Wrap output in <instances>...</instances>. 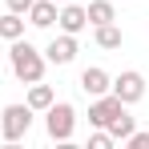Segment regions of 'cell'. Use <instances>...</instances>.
Instances as JSON below:
<instances>
[{"label": "cell", "mask_w": 149, "mask_h": 149, "mask_svg": "<svg viewBox=\"0 0 149 149\" xmlns=\"http://www.w3.org/2000/svg\"><path fill=\"white\" fill-rule=\"evenodd\" d=\"M45 61H49V65H73V61H77V36H73V32L52 36L49 49H45Z\"/></svg>", "instance_id": "obj_5"}, {"label": "cell", "mask_w": 149, "mask_h": 149, "mask_svg": "<svg viewBox=\"0 0 149 149\" xmlns=\"http://www.w3.org/2000/svg\"><path fill=\"white\" fill-rule=\"evenodd\" d=\"M105 129H109V137H113V141H125V137H129L137 125H133V117H129V109H121V113H117L113 121L105 125Z\"/></svg>", "instance_id": "obj_14"}, {"label": "cell", "mask_w": 149, "mask_h": 149, "mask_svg": "<svg viewBox=\"0 0 149 149\" xmlns=\"http://www.w3.org/2000/svg\"><path fill=\"white\" fill-rule=\"evenodd\" d=\"M121 109H129V105H121V101L113 97V93H105V97H93V105H89V125H97V129H105V125L113 121Z\"/></svg>", "instance_id": "obj_6"}, {"label": "cell", "mask_w": 149, "mask_h": 149, "mask_svg": "<svg viewBox=\"0 0 149 149\" xmlns=\"http://www.w3.org/2000/svg\"><path fill=\"white\" fill-rule=\"evenodd\" d=\"M93 40H97L101 49H121V40H125V36H121V28L109 20V24H97V28H93Z\"/></svg>", "instance_id": "obj_13"}, {"label": "cell", "mask_w": 149, "mask_h": 149, "mask_svg": "<svg viewBox=\"0 0 149 149\" xmlns=\"http://www.w3.org/2000/svg\"><path fill=\"white\" fill-rule=\"evenodd\" d=\"M56 4H69V0H56Z\"/></svg>", "instance_id": "obj_18"}, {"label": "cell", "mask_w": 149, "mask_h": 149, "mask_svg": "<svg viewBox=\"0 0 149 149\" xmlns=\"http://www.w3.org/2000/svg\"><path fill=\"white\" fill-rule=\"evenodd\" d=\"M56 24H61V32H81V28H89V16H85V8H81V4H73V0H69V4H61V12H56Z\"/></svg>", "instance_id": "obj_7"}, {"label": "cell", "mask_w": 149, "mask_h": 149, "mask_svg": "<svg viewBox=\"0 0 149 149\" xmlns=\"http://www.w3.org/2000/svg\"><path fill=\"white\" fill-rule=\"evenodd\" d=\"M45 52L40 49H32L24 36L20 40H12V49H8V69H12V77L16 81H24V85H32V81H40L45 77Z\"/></svg>", "instance_id": "obj_1"}, {"label": "cell", "mask_w": 149, "mask_h": 149, "mask_svg": "<svg viewBox=\"0 0 149 149\" xmlns=\"http://www.w3.org/2000/svg\"><path fill=\"white\" fill-rule=\"evenodd\" d=\"M85 16H89V24H109V20H117V8H113V0H89V8H85Z\"/></svg>", "instance_id": "obj_10"}, {"label": "cell", "mask_w": 149, "mask_h": 149, "mask_svg": "<svg viewBox=\"0 0 149 149\" xmlns=\"http://www.w3.org/2000/svg\"><path fill=\"white\" fill-rule=\"evenodd\" d=\"M45 129H49L52 141H69L77 129V109L69 101H52L49 109H45Z\"/></svg>", "instance_id": "obj_3"}, {"label": "cell", "mask_w": 149, "mask_h": 149, "mask_svg": "<svg viewBox=\"0 0 149 149\" xmlns=\"http://www.w3.org/2000/svg\"><path fill=\"white\" fill-rule=\"evenodd\" d=\"M52 101H56L52 85H40V81H32V89H28V109H32V113H45Z\"/></svg>", "instance_id": "obj_11"}, {"label": "cell", "mask_w": 149, "mask_h": 149, "mask_svg": "<svg viewBox=\"0 0 149 149\" xmlns=\"http://www.w3.org/2000/svg\"><path fill=\"white\" fill-rule=\"evenodd\" d=\"M20 36H24V20H20V12H4V16H0V40L12 45V40H20Z\"/></svg>", "instance_id": "obj_12"}, {"label": "cell", "mask_w": 149, "mask_h": 149, "mask_svg": "<svg viewBox=\"0 0 149 149\" xmlns=\"http://www.w3.org/2000/svg\"><path fill=\"white\" fill-rule=\"evenodd\" d=\"M125 145H129V149H149V133H145V129H133V133L125 137Z\"/></svg>", "instance_id": "obj_15"}, {"label": "cell", "mask_w": 149, "mask_h": 149, "mask_svg": "<svg viewBox=\"0 0 149 149\" xmlns=\"http://www.w3.org/2000/svg\"><path fill=\"white\" fill-rule=\"evenodd\" d=\"M28 129H32V109L24 105H4L0 109V137L12 145V141H20V137H28Z\"/></svg>", "instance_id": "obj_2"}, {"label": "cell", "mask_w": 149, "mask_h": 149, "mask_svg": "<svg viewBox=\"0 0 149 149\" xmlns=\"http://www.w3.org/2000/svg\"><path fill=\"white\" fill-rule=\"evenodd\" d=\"M109 93H113V97L121 101V105H137V101L145 97V77L137 73V69H125L121 77H113Z\"/></svg>", "instance_id": "obj_4"}, {"label": "cell", "mask_w": 149, "mask_h": 149, "mask_svg": "<svg viewBox=\"0 0 149 149\" xmlns=\"http://www.w3.org/2000/svg\"><path fill=\"white\" fill-rule=\"evenodd\" d=\"M113 145V137H109V129H97L93 137H89V149H109Z\"/></svg>", "instance_id": "obj_16"}, {"label": "cell", "mask_w": 149, "mask_h": 149, "mask_svg": "<svg viewBox=\"0 0 149 149\" xmlns=\"http://www.w3.org/2000/svg\"><path fill=\"white\" fill-rule=\"evenodd\" d=\"M4 4H8V12H20V16L32 8V0H4Z\"/></svg>", "instance_id": "obj_17"}, {"label": "cell", "mask_w": 149, "mask_h": 149, "mask_svg": "<svg viewBox=\"0 0 149 149\" xmlns=\"http://www.w3.org/2000/svg\"><path fill=\"white\" fill-rule=\"evenodd\" d=\"M109 85H113V77L105 73V69H97V65L81 73V89H85L89 97H105V93H109Z\"/></svg>", "instance_id": "obj_8"}, {"label": "cell", "mask_w": 149, "mask_h": 149, "mask_svg": "<svg viewBox=\"0 0 149 149\" xmlns=\"http://www.w3.org/2000/svg\"><path fill=\"white\" fill-rule=\"evenodd\" d=\"M52 20H56V0H32L28 24L32 28H52Z\"/></svg>", "instance_id": "obj_9"}]
</instances>
